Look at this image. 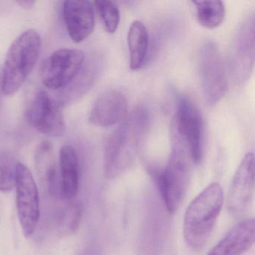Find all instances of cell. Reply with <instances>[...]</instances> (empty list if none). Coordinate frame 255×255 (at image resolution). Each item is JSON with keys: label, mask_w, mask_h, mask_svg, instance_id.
<instances>
[{"label": "cell", "mask_w": 255, "mask_h": 255, "mask_svg": "<svg viewBox=\"0 0 255 255\" xmlns=\"http://www.w3.org/2000/svg\"><path fill=\"white\" fill-rule=\"evenodd\" d=\"M147 125V113L137 109L112 134L104 153V174L107 178L121 175L133 162L144 139Z\"/></svg>", "instance_id": "1"}, {"label": "cell", "mask_w": 255, "mask_h": 255, "mask_svg": "<svg viewBox=\"0 0 255 255\" xmlns=\"http://www.w3.org/2000/svg\"><path fill=\"white\" fill-rule=\"evenodd\" d=\"M223 204V189L216 182L210 183L192 200L183 219V236L189 247L199 251L206 246Z\"/></svg>", "instance_id": "2"}, {"label": "cell", "mask_w": 255, "mask_h": 255, "mask_svg": "<svg viewBox=\"0 0 255 255\" xmlns=\"http://www.w3.org/2000/svg\"><path fill=\"white\" fill-rule=\"evenodd\" d=\"M41 49L40 34L28 29L10 46L1 71V91L6 96L14 95L35 68Z\"/></svg>", "instance_id": "3"}, {"label": "cell", "mask_w": 255, "mask_h": 255, "mask_svg": "<svg viewBox=\"0 0 255 255\" xmlns=\"http://www.w3.org/2000/svg\"><path fill=\"white\" fill-rule=\"evenodd\" d=\"M194 164L189 152L171 144L169 159L165 168L153 172L167 210L174 213L187 191Z\"/></svg>", "instance_id": "4"}, {"label": "cell", "mask_w": 255, "mask_h": 255, "mask_svg": "<svg viewBox=\"0 0 255 255\" xmlns=\"http://www.w3.org/2000/svg\"><path fill=\"white\" fill-rule=\"evenodd\" d=\"M171 143L187 150L194 164L202 157L203 121L195 104L186 98L179 101L171 123Z\"/></svg>", "instance_id": "5"}, {"label": "cell", "mask_w": 255, "mask_h": 255, "mask_svg": "<svg viewBox=\"0 0 255 255\" xmlns=\"http://www.w3.org/2000/svg\"><path fill=\"white\" fill-rule=\"evenodd\" d=\"M85 62V54L77 49H59L42 63L41 79L50 90L66 87L80 74Z\"/></svg>", "instance_id": "6"}, {"label": "cell", "mask_w": 255, "mask_h": 255, "mask_svg": "<svg viewBox=\"0 0 255 255\" xmlns=\"http://www.w3.org/2000/svg\"><path fill=\"white\" fill-rule=\"evenodd\" d=\"M15 187L20 226L25 237H29L35 232L39 221V195L30 170L20 162L17 165Z\"/></svg>", "instance_id": "7"}, {"label": "cell", "mask_w": 255, "mask_h": 255, "mask_svg": "<svg viewBox=\"0 0 255 255\" xmlns=\"http://www.w3.org/2000/svg\"><path fill=\"white\" fill-rule=\"evenodd\" d=\"M26 116L31 126L47 136L59 137L65 133L66 124L60 104L45 91L34 94Z\"/></svg>", "instance_id": "8"}, {"label": "cell", "mask_w": 255, "mask_h": 255, "mask_svg": "<svg viewBox=\"0 0 255 255\" xmlns=\"http://www.w3.org/2000/svg\"><path fill=\"white\" fill-rule=\"evenodd\" d=\"M200 72L206 102L210 106L215 105L225 96L228 84L223 60L213 43H207L203 47Z\"/></svg>", "instance_id": "9"}, {"label": "cell", "mask_w": 255, "mask_h": 255, "mask_svg": "<svg viewBox=\"0 0 255 255\" xmlns=\"http://www.w3.org/2000/svg\"><path fill=\"white\" fill-rule=\"evenodd\" d=\"M255 191V156L248 153L237 168L228 189L227 204L230 211L243 213L250 205Z\"/></svg>", "instance_id": "10"}, {"label": "cell", "mask_w": 255, "mask_h": 255, "mask_svg": "<svg viewBox=\"0 0 255 255\" xmlns=\"http://www.w3.org/2000/svg\"><path fill=\"white\" fill-rule=\"evenodd\" d=\"M63 17L70 38L74 42L84 41L95 29V11L92 2L89 1H65Z\"/></svg>", "instance_id": "11"}, {"label": "cell", "mask_w": 255, "mask_h": 255, "mask_svg": "<svg viewBox=\"0 0 255 255\" xmlns=\"http://www.w3.org/2000/svg\"><path fill=\"white\" fill-rule=\"evenodd\" d=\"M128 110V101L123 94L116 90L107 91L94 103L89 122L102 128L113 126L125 119Z\"/></svg>", "instance_id": "12"}, {"label": "cell", "mask_w": 255, "mask_h": 255, "mask_svg": "<svg viewBox=\"0 0 255 255\" xmlns=\"http://www.w3.org/2000/svg\"><path fill=\"white\" fill-rule=\"evenodd\" d=\"M254 218L245 219L234 225L207 255H242L255 243Z\"/></svg>", "instance_id": "13"}, {"label": "cell", "mask_w": 255, "mask_h": 255, "mask_svg": "<svg viewBox=\"0 0 255 255\" xmlns=\"http://www.w3.org/2000/svg\"><path fill=\"white\" fill-rule=\"evenodd\" d=\"M255 59V20L254 16L243 23L235 44L233 67L239 80L247 79L254 66Z\"/></svg>", "instance_id": "14"}, {"label": "cell", "mask_w": 255, "mask_h": 255, "mask_svg": "<svg viewBox=\"0 0 255 255\" xmlns=\"http://www.w3.org/2000/svg\"><path fill=\"white\" fill-rule=\"evenodd\" d=\"M34 162L37 176L44 190L49 194L56 193L58 186V170L56 156L51 144L42 141L36 146Z\"/></svg>", "instance_id": "15"}, {"label": "cell", "mask_w": 255, "mask_h": 255, "mask_svg": "<svg viewBox=\"0 0 255 255\" xmlns=\"http://www.w3.org/2000/svg\"><path fill=\"white\" fill-rule=\"evenodd\" d=\"M61 192L68 201L77 196L79 189L80 164L75 148L71 145L60 149Z\"/></svg>", "instance_id": "16"}, {"label": "cell", "mask_w": 255, "mask_h": 255, "mask_svg": "<svg viewBox=\"0 0 255 255\" xmlns=\"http://www.w3.org/2000/svg\"><path fill=\"white\" fill-rule=\"evenodd\" d=\"M130 56V68L138 71L144 65L148 50V32L144 23L135 20L131 24L128 35Z\"/></svg>", "instance_id": "17"}, {"label": "cell", "mask_w": 255, "mask_h": 255, "mask_svg": "<svg viewBox=\"0 0 255 255\" xmlns=\"http://www.w3.org/2000/svg\"><path fill=\"white\" fill-rule=\"evenodd\" d=\"M197 19L200 25L207 29H215L225 19V9L222 1H193Z\"/></svg>", "instance_id": "18"}, {"label": "cell", "mask_w": 255, "mask_h": 255, "mask_svg": "<svg viewBox=\"0 0 255 255\" xmlns=\"http://www.w3.org/2000/svg\"><path fill=\"white\" fill-rule=\"evenodd\" d=\"M70 201L64 206L58 216V227L62 234L74 232L78 228L83 215V207L77 201Z\"/></svg>", "instance_id": "19"}, {"label": "cell", "mask_w": 255, "mask_h": 255, "mask_svg": "<svg viewBox=\"0 0 255 255\" xmlns=\"http://www.w3.org/2000/svg\"><path fill=\"white\" fill-rule=\"evenodd\" d=\"M18 163L12 155L0 152V192H9L15 186Z\"/></svg>", "instance_id": "20"}, {"label": "cell", "mask_w": 255, "mask_h": 255, "mask_svg": "<svg viewBox=\"0 0 255 255\" xmlns=\"http://www.w3.org/2000/svg\"><path fill=\"white\" fill-rule=\"evenodd\" d=\"M95 5L106 31L109 33H114L120 21L119 7L114 2L108 0L95 1Z\"/></svg>", "instance_id": "21"}, {"label": "cell", "mask_w": 255, "mask_h": 255, "mask_svg": "<svg viewBox=\"0 0 255 255\" xmlns=\"http://www.w3.org/2000/svg\"><path fill=\"white\" fill-rule=\"evenodd\" d=\"M17 3L23 9L29 10L35 5L36 2L34 0H21V1H17Z\"/></svg>", "instance_id": "22"}, {"label": "cell", "mask_w": 255, "mask_h": 255, "mask_svg": "<svg viewBox=\"0 0 255 255\" xmlns=\"http://www.w3.org/2000/svg\"><path fill=\"white\" fill-rule=\"evenodd\" d=\"M0 92H1V88H0Z\"/></svg>", "instance_id": "23"}]
</instances>
